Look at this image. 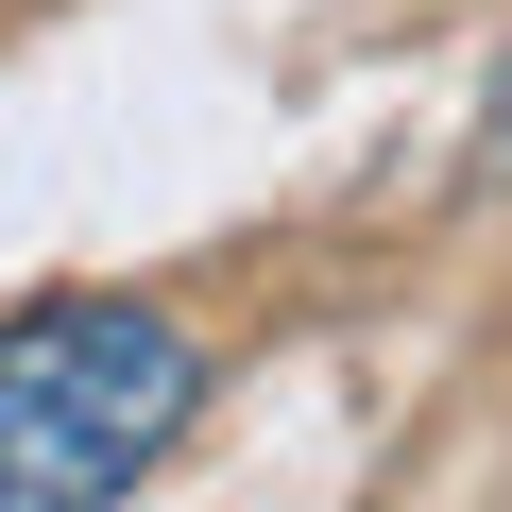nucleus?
I'll list each match as a JSON object with an SVG mask.
<instances>
[{"mask_svg": "<svg viewBox=\"0 0 512 512\" xmlns=\"http://www.w3.org/2000/svg\"><path fill=\"white\" fill-rule=\"evenodd\" d=\"M205 427V342L154 291H52L0 325V512H103Z\"/></svg>", "mask_w": 512, "mask_h": 512, "instance_id": "obj_1", "label": "nucleus"}, {"mask_svg": "<svg viewBox=\"0 0 512 512\" xmlns=\"http://www.w3.org/2000/svg\"><path fill=\"white\" fill-rule=\"evenodd\" d=\"M461 188H512V52H495V86H478V137H461Z\"/></svg>", "mask_w": 512, "mask_h": 512, "instance_id": "obj_2", "label": "nucleus"}]
</instances>
